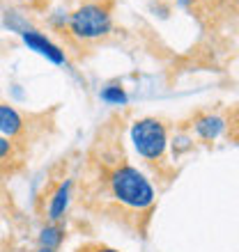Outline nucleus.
<instances>
[{
    "label": "nucleus",
    "instance_id": "nucleus-1",
    "mask_svg": "<svg viewBox=\"0 0 239 252\" xmlns=\"http://www.w3.org/2000/svg\"><path fill=\"white\" fill-rule=\"evenodd\" d=\"M111 192H113V197L120 204L136 209V211L150 209L154 204V199H157L154 188L147 181V177L140 172L138 167L129 165V163L113 170V174H111Z\"/></svg>",
    "mask_w": 239,
    "mask_h": 252
},
{
    "label": "nucleus",
    "instance_id": "nucleus-2",
    "mask_svg": "<svg viewBox=\"0 0 239 252\" xmlns=\"http://www.w3.org/2000/svg\"><path fill=\"white\" fill-rule=\"evenodd\" d=\"M131 142L136 152L150 163L163 158L168 147V128L166 124L157 117H143V120L133 122L131 126Z\"/></svg>",
    "mask_w": 239,
    "mask_h": 252
},
{
    "label": "nucleus",
    "instance_id": "nucleus-3",
    "mask_svg": "<svg viewBox=\"0 0 239 252\" xmlns=\"http://www.w3.org/2000/svg\"><path fill=\"white\" fill-rule=\"evenodd\" d=\"M67 23L72 34L79 39H99L111 32V14L101 5H92V2L79 7Z\"/></svg>",
    "mask_w": 239,
    "mask_h": 252
},
{
    "label": "nucleus",
    "instance_id": "nucleus-4",
    "mask_svg": "<svg viewBox=\"0 0 239 252\" xmlns=\"http://www.w3.org/2000/svg\"><path fill=\"white\" fill-rule=\"evenodd\" d=\"M21 37H23V41H26L28 48H33V51H37L40 55H44L46 60H51L53 64H65L67 58H65V51L60 46H55L51 39H46L41 32H37V30H30V28H26L23 32H21Z\"/></svg>",
    "mask_w": 239,
    "mask_h": 252
},
{
    "label": "nucleus",
    "instance_id": "nucleus-5",
    "mask_svg": "<svg viewBox=\"0 0 239 252\" xmlns=\"http://www.w3.org/2000/svg\"><path fill=\"white\" fill-rule=\"evenodd\" d=\"M69 202H72V181H62L55 192L51 195L48 199V209H46V216L51 222H58V220L65 218L67 209H69Z\"/></svg>",
    "mask_w": 239,
    "mask_h": 252
},
{
    "label": "nucleus",
    "instance_id": "nucleus-6",
    "mask_svg": "<svg viewBox=\"0 0 239 252\" xmlns=\"http://www.w3.org/2000/svg\"><path fill=\"white\" fill-rule=\"evenodd\" d=\"M193 128L198 133V138L202 140H216L226 128V122L221 120L219 115H200L198 120L193 122Z\"/></svg>",
    "mask_w": 239,
    "mask_h": 252
},
{
    "label": "nucleus",
    "instance_id": "nucleus-7",
    "mask_svg": "<svg viewBox=\"0 0 239 252\" xmlns=\"http://www.w3.org/2000/svg\"><path fill=\"white\" fill-rule=\"evenodd\" d=\"M23 131V117L12 106H0V133L7 138H14Z\"/></svg>",
    "mask_w": 239,
    "mask_h": 252
},
{
    "label": "nucleus",
    "instance_id": "nucleus-8",
    "mask_svg": "<svg viewBox=\"0 0 239 252\" xmlns=\"http://www.w3.org/2000/svg\"><path fill=\"white\" fill-rule=\"evenodd\" d=\"M62 241H65V229H62L58 222H51V225H46L44 229H41V234H40L41 248H51V250H58Z\"/></svg>",
    "mask_w": 239,
    "mask_h": 252
},
{
    "label": "nucleus",
    "instance_id": "nucleus-9",
    "mask_svg": "<svg viewBox=\"0 0 239 252\" xmlns=\"http://www.w3.org/2000/svg\"><path fill=\"white\" fill-rule=\"evenodd\" d=\"M101 99L106 101V103L122 106V103H126V92L120 85H108V87H104V90H101Z\"/></svg>",
    "mask_w": 239,
    "mask_h": 252
},
{
    "label": "nucleus",
    "instance_id": "nucleus-10",
    "mask_svg": "<svg viewBox=\"0 0 239 252\" xmlns=\"http://www.w3.org/2000/svg\"><path fill=\"white\" fill-rule=\"evenodd\" d=\"M189 147H191V140L186 138V135H179V138H175V140H173V152H175V154L186 152Z\"/></svg>",
    "mask_w": 239,
    "mask_h": 252
},
{
    "label": "nucleus",
    "instance_id": "nucleus-11",
    "mask_svg": "<svg viewBox=\"0 0 239 252\" xmlns=\"http://www.w3.org/2000/svg\"><path fill=\"white\" fill-rule=\"evenodd\" d=\"M9 154H12V142L7 138H0V160L7 158Z\"/></svg>",
    "mask_w": 239,
    "mask_h": 252
},
{
    "label": "nucleus",
    "instance_id": "nucleus-12",
    "mask_svg": "<svg viewBox=\"0 0 239 252\" xmlns=\"http://www.w3.org/2000/svg\"><path fill=\"white\" fill-rule=\"evenodd\" d=\"M85 252H118V250H113V248H104V246H99V248H92V250H85Z\"/></svg>",
    "mask_w": 239,
    "mask_h": 252
},
{
    "label": "nucleus",
    "instance_id": "nucleus-13",
    "mask_svg": "<svg viewBox=\"0 0 239 252\" xmlns=\"http://www.w3.org/2000/svg\"><path fill=\"white\" fill-rule=\"evenodd\" d=\"M179 2H182V5H184V7H189V5H191V2H193V0H179Z\"/></svg>",
    "mask_w": 239,
    "mask_h": 252
},
{
    "label": "nucleus",
    "instance_id": "nucleus-14",
    "mask_svg": "<svg viewBox=\"0 0 239 252\" xmlns=\"http://www.w3.org/2000/svg\"><path fill=\"white\" fill-rule=\"evenodd\" d=\"M40 252H55V250H51V248H40Z\"/></svg>",
    "mask_w": 239,
    "mask_h": 252
}]
</instances>
